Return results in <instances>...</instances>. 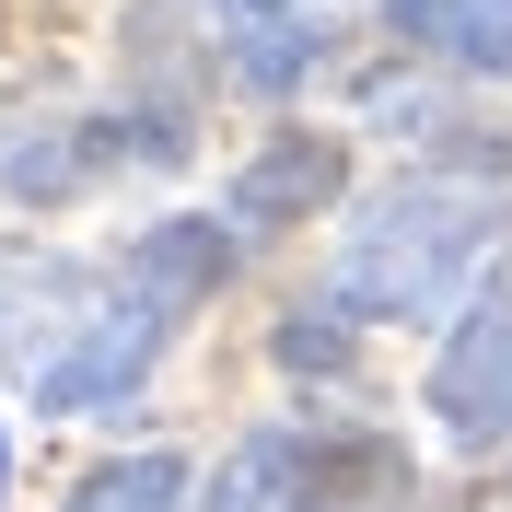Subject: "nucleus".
<instances>
[{"label": "nucleus", "mask_w": 512, "mask_h": 512, "mask_svg": "<svg viewBox=\"0 0 512 512\" xmlns=\"http://www.w3.org/2000/svg\"><path fill=\"white\" fill-rule=\"evenodd\" d=\"M384 12L454 70H512V0H384Z\"/></svg>", "instance_id": "nucleus-4"}, {"label": "nucleus", "mask_w": 512, "mask_h": 512, "mask_svg": "<svg viewBox=\"0 0 512 512\" xmlns=\"http://www.w3.org/2000/svg\"><path fill=\"white\" fill-rule=\"evenodd\" d=\"M326 187H338V152H326V140H280V152L245 175V222H280L291 198H326Z\"/></svg>", "instance_id": "nucleus-6"}, {"label": "nucleus", "mask_w": 512, "mask_h": 512, "mask_svg": "<svg viewBox=\"0 0 512 512\" xmlns=\"http://www.w3.org/2000/svg\"><path fill=\"white\" fill-rule=\"evenodd\" d=\"M408 454L384 431H256L210 478V512H396Z\"/></svg>", "instance_id": "nucleus-2"}, {"label": "nucleus", "mask_w": 512, "mask_h": 512, "mask_svg": "<svg viewBox=\"0 0 512 512\" xmlns=\"http://www.w3.org/2000/svg\"><path fill=\"white\" fill-rule=\"evenodd\" d=\"M70 512H187V466L175 454H128V466H94L70 489Z\"/></svg>", "instance_id": "nucleus-5"}, {"label": "nucleus", "mask_w": 512, "mask_h": 512, "mask_svg": "<svg viewBox=\"0 0 512 512\" xmlns=\"http://www.w3.org/2000/svg\"><path fill=\"white\" fill-rule=\"evenodd\" d=\"M431 408H443L466 443H512V280L454 326L443 373H431Z\"/></svg>", "instance_id": "nucleus-3"}, {"label": "nucleus", "mask_w": 512, "mask_h": 512, "mask_svg": "<svg viewBox=\"0 0 512 512\" xmlns=\"http://www.w3.org/2000/svg\"><path fill=\"white\" fill-rule=\"evenodd\" d=\"M222 280V233L210 222H163L117 268H47L24 256V303L0 291V350H35V396L47 408H105L152 373V350L187 326V303Z\"/></svg>", "instance_id": "nucleus-1"}]
</instances>
